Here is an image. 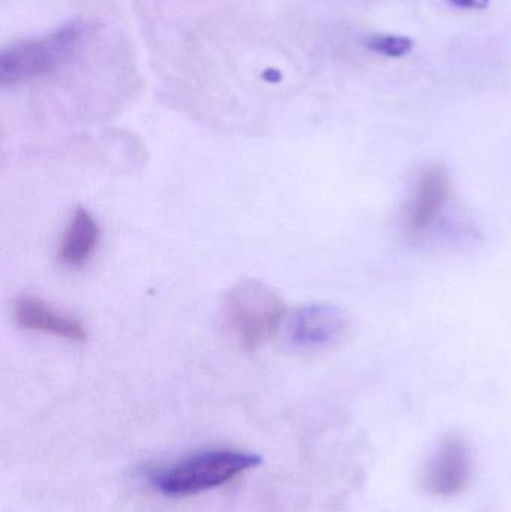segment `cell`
<instances>
[{"label": "cell", "instance_id": "cell-2", "mask_svg": "<svg viewBox=\"0 0 511 512\" xmlns=\"http://www.w3.org/2000/svg\"><path fill=\"white\" fill-rule=\"evenodd\" d=\"M222 316L239 348L254 352L278 333L287 318V309L266 283L242 280L225 295Z\"/></svg>", "mask_w": 511, "mask_h": 512}, {"label": "cell", "instance_id": "cell-8", "mask_svg": "<svg viewBox=\"0 0 511 512\" xmlns=\"http://www.w3.org/2000/svg\"><path fill=\"white\" fill-rule=\"evenodd\" d=\"M101 239L98 222L89 210L78 207L66 225L57 259L69 268H80L90 261Z\"/></svg>", "mask_w": 511, "mask_h": 512}, {"label": "cell", "instance_id": "cell-6", "mask_svg": "<svg viewBox=\"0 0 511 512\" xmlns=\"http://www.w3.org/2000/svg\"><path fill=\"white\" fill-rule=\"evenodd\" d=\"M471 459L467 447L458 439L443 442L426 471V486L434 495L452 498L467 487Z\"/></svg>", "mask_w": 511, "mask_h": 512}, {"label": "cell", "instance_id": "cell-5", "mask_svg": "<svg viewBox=\"0 0 511 512\" xmlns=\"http://www.w3.org/2000/svg\"><path fill=\"white\" fill-rule=\"evenodd\" d=\"M14 316L23 330L51 334L71 342H84L87 337L83 322L69 313L60 312L35 295H21L14 303Z\"/></svg>", "mask_w": 511, "mask_h": 512}, {"label": "cell", "instance_id": "cell-9", "mask_svg": "<svg viewBox=\"0 0 511 512\" xmlns=\"http://www.w3.org/2000/svg\"><path fill=\"white\" fill-rule=\"evenodd\" d=\"M366 44L375 53H380L387 57H395V59L407 56L414 47L413 41L410 38L396 35H374L366 41Z\"/></svg>", "mask_w": 511, "mask_h": 512}, {"label": "cell", "instance_id": "cell-7", "mask_svg": "<svg viewBox=\"0 0 511 512\" xmlns=\"http://www.w3.org/2000/svg\"><path fill=\"white\" fill-rule=\"evenodd\" d=\"M449 195L450 180L443 168L432 167L423 171L407 209V227L411 233L428 231L440 218Z\"/></svg>", "mask_w": 511, "mask_h": 512}, {"label": "cell", "instance_id": "cell-1", "mask_svg": "<svg viewBox=\"0 0 511 512\" xmlns=\"http://www.w3.org/2000/svg\"><path fill=\"white\" fill-rule=\"evenodd\" d=\"M263 459L249 451L209 448L189 454L177 462L152 469L147 474L152 489L168 498H188L230 483Z\"/></svg>", "mask_w": 511, "mask_h": 512}, {"label": "cell", "instance_id": "cell-10", "mask_svg": "<svg viewBox=\"0 0 511 512\" xmlns=\"http://www.w3.org/2000/svg\"><path fill=\"white\" fill-rule=\"evenodd\" d=\"M452 5L464 9H485L488 8L491 0H449Z\"/></svg>", "mask_w": 511, "mask_h": 512}, {"label": "cell", "instance_id": "cell-4", "mask_svg": "<svg viewBox=\"0 0 511 512\" xmlns=\"http://www.w3.org/2000/svg\"><path fill=\"white\" fill-rule=\"evenodd\" d=\"M287 345L299 351H321L344 337L347 316L332 304H308L294 310L284 321Z\"/></svg>", "mask_w": 511, "mask_h": 512}, {"label": "cell", "instance_id": "cell-3", "mask_svg": "<svg viewBox=\"0 0 511 512\" xmlns=\"http://www.w3.org/2000/svg\"><path fill=\"white\" fill-rule=\"evenodd\" d=\"M81 36L83 26L71 21L47 35L9 45L0 56V83L14 87L53 74L77 53Z\"/></svg>", "mask_w": 511, "mask_h": 512}]
</instances>
